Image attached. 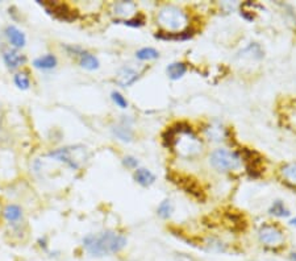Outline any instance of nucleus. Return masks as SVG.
Instances as JSON below:
<instances>
[{"instance_id":"obj_1","label":"nucleus","mask_w":296,"mask_h":261,"mask_svg":"<svg viewBox=\"0 0 296 261\" xmlns=\"http://www.w3.org/2000/svg\"><path fill=\"white\" fill-rule=\"evenodd\" d=\"M162 143L166 148L177 151L179 156L191 158L202 152V141L187 123H175L162 133Z\"/></svg>"},{"instance_id":"obj_2","label":"nucleus","mask_w":296,"mask_h":261,"mask_svg":"<svg viewBox=\"0 0 296 261\" xmlns=\"http://www.w3.org/2000/svg\"><path fill=\"white\" fill-rule=\"evenodd\" d=\"M83 248L92 257L112 256L121 252L128 244V239L116 231H103L99 233H90L83 238Z\"/></svg>"},{"instance_id":"obj_3","label":"nucleus","mask_w":296,"mask_h":261,"mask_svg":"<svg viewBox=\"0 0 296 261\" xmlns=\"http://www.w3.org/2000/svg\"><path fill=\"white\" fill-rule=\"evenodd\" d=\"M157 21L162 27L163 32L177 33V32H183L187 29L188 15L179 7L167 4L159 10L157 15Z\"/></svg>"},{"instance_id":"obj_4","label":"nucleus","mask_w":296,"mask_h":261,"mask_svg":"<svg viewBox=\"0 0 296 261\" xmlns=\"http://www.w3.org/2000/svg\"><path fill=\"white\" fill-rule=\"evenodd\" d=\"M47 157L63 162L71 169L78 170L87 162L90 152L84 145H69V147H63V148L49 152Z\"/></svg>"},{"instance_id":"obj_5","label":"nucleus","mask_w":296,"mask_h":261,"mask_svg":"<svg viewBox=\"0 0 296 261\" xmlns=\"http://www.w3.org/2000/svg\"><path fill=\"white\" fill-rule=\"evenodd\" d=\"M209 164L218 172H232L240 168L241 157L236 152L228 151L225 148L215 149L209 156Z\"/></svg>"},{"instance_id":"obj_6","label":"nucleus","mask_w":296,"mask_h":261,"mask_svg":"<svg viewBox=\"0 0 296 261\" xmlns=\"http://www.w3.org/2000/svg\"><path fill=\"white\" fill-rule=\"evenodd\" d=\"M45 11L47 15L54 17L56 20L63 22H72L78 19V12L71 8L67 3H62V2H37Z\"/></svg>"},{"instance_id":"obj_7","label":"nucleus","mask_w":296,"mask_h":261,"mask_svg":"<svg viewBox=\"0 0 296 261\" xmlns=\"http://www.w3.org/2000/svg\"><path fill=\"white\" fill-rule=\"evenodd\" d=\"M258 239L262 246L274 251L283 246L284 233L277 224L265 223L259 227Z\"/></svg>"},{"instance_id":"obj_8","label":"nucleus","mask_w":296,"mask_h":261,"mask_svg":"<svg viewBox=\"0 0 296 261\" xmlns=\"http://www.w3.org/2000/svg\"><path fill=\"white\" fill-rule=\"evenodd\" d=\"M240 157L241 161H243V164H245L246 172L249 173L250 177H253V178H258L262 174V172L265 170L261 154L257 153L256 151L242 148V151H241L240 153Z\"/></svg>"},{"instance_id":"obj_9","label":"nucleus","mask_w":296,"mask_h":261,"mask_svg":"<svg viewBox=\"0 0 296 261\" xmlns=\"http://www.w3.org/2000/svg\"><path fill=\"white\" fill-rule=\"evenodd\" d=\"M112 15L115 20H129L137 15V6L133 2H118L112 6Z\"/></svg>"},{"instance_id":"obj_10","label":"nucleus","mask_w":296,"mask_h":261,"mask_svg":"<svg viewBox=\"0 0 296 261\" xmlns=\"http://www.w3.org/2000/svg\"><path fill=\"white\" fill-rule=\"evenodd\" d=\"M4 35L8 38L10 44L13 48H16V49H21L27 44V37H25L24 33L17 27L8 26L6 28V31H4Z\"/></svg>"},{"instance_id":"obj_11","label":"nucleus","mask_w":296,"mask_h":261,"mask_svg":"<svg viewBox=\"0 0 296 261\" xmlns=\"http://www.w3.org/2000/svg\"><path fill=\"white\" fill-rule=\"evenodd\" d=\"M138 78H140V73L136 72L133 67L124 66L118 70L116 81H117L118 85L122 86V87H129V86L133 85Z\"/></svg>"},{"instance_id":"obj_12","label":"nucleus","mask_w":296,"mask_h":261,"mask_svg":"<svg viewBox=\"0 0 296 261\" xmlns=\"http://www.w3.org/2000/svg\"><path fill=\"white\" fill-rule=\"evenodd\" d=\"M3 60L8 69L16 70L27 62V57H25L24 54L19 53L17 51L8 49V51L3 52Z\"/></svg>"},{"instance_id":"obj_13","label":"nucleus","mask_w":296,"mask_h":261,"mask_svg":"<svg viewBox=\"0 0 296 261\" xmlns=\"http://www.w3.org/2000/svg\"><path fill=\"white\" fill-rule=\"evenodd\" d=\"M178 183V186H181L182 189L186 190L188 194L196 197V198L203 199V190L199 185H198L196 181H193L192 178H188V177H182L179 176V181H174Z\"/></svg>"},{"instance_id":"obj_14","label":"nucleus","mask_w":296,"mask_h":261,"mask_svg":"<svg viewBox=\"0 0 296 261\" xmlns=\"http://www.w3.org/2000/svg\"><path fill=\"white\" fill-rule=\"evenodd\" d=\"M134 181L138 183V185L143 186V187H147V186L153 185L156 182V176H154L149 169H145V168H137L134 170Z\"/></svg>"},{"instance_id":"obj_15","label":"nucleus","mask_w":296,"mask_h":261,"mask_svg":"<svg viewBox=\"0 0 296 261\" xmlns=\"http://www.w3.org/2000/svg\"><path fill=\"white\" fill-rule=\"evenodd\" d=\"M193 36V31H190V29H186L183 32H177V33H167V32H159L157 33L156 37L159 38V40H170V41H184V40H190Z\"/></svg>"},{"instance_id":"obj_16","label":"nucleus","mask_w":296,"mask_h":261,"mask_svg":"<svg viewBox=\"0 0 296 261\" xmlns=\"http://www.w3.org/2000/svg\"><path fill=\"white\" fill-rule=\"evenodd\" d=\"M57 63H58L57 57L54 54L47 53L45 56H41L38 58H36L33 61V66L40 70H52L57 66Z\"/></svg>"},{"instance_id":"obj_17","label":"nucleus","mask_w":296,"mask_h":261,"mask_svg":"<svg viewBox=\"0 0 296 261\" xmlns=\"http://www.w3.org/2000/svg\"><path fill=\"white\" fill-rule=\"evenodd\" d=\"M112 132L118 140H121L124 143H131L134 137V132L133 129L131 128V126L127 123L118 124V126H115L112 128Z\"/></svg>"},{"instance_id":"obj_18","label":"nucleus","mask_w":296,"mask_h":261,"mask_svg":"<svg viewBox=\"0 0 296 261\" xmlns=\"http://www.w3.org/2000/svg\"><path fill=\"white\" fill-rule=\"evenodd\" d=\"M3 217L11 224H17L22 219V208L17 205H8L3 210Z\"/></svg>"},{"instance_id":"obj_19","label":"nucleus","mask_w":296,"mask_h":261,"mask_svg":"<svg viewBox=\"0 0 296 261\" xmlns=\"http://www.w3.org/2000/svg\"><path fill=\"white\" fill-rule=\"evenodd\" d=\"M79 65H81L83 69L88 70V72H94V70L99 69V60L94 54L88 53V52H84L83 54L79 56Z\"/></svg>"},{"instance_id":"obj_20","label":"nucleus","mask_w":296,"mask_h":261,"mask_svg":"<svg viewBox=\"0 0 296 261\" xmlns=\"http://www.w3.org/2000/svg\"><path fill=\"white\" fill-rule=\"evenodd\" d=\"M166 72H167L168 78L172 79V81H177V79L182 78V77L186 74L187 66H186V63L184 62H172L168 65Z\"/></svg>"},{"instance_id":"obj_21","label":"nucleus","mask_w":296,"mask_h":261,"mask_svg":"<svg viewBox=\"0 0 296 261\" xmlns=\"http://www.w3.org/2000/svg\"><path fill=\"white\" fill-rule=\"evenodd\" d=\"M13 82L20 90H28L31 87V78L27 72H20L13 77Z\"/></svg>"},{"instance_id":"obj_22","label":"nucleus","mask_w":296,"mask_h":261,"mask_svg":"<svg viewBox=\"0 0 296 261\" xmlns=\"http://www.w3.org/2000/svg\"><path fill=\"white\" fill-rule=\"evenodd\" d=\"M136 57H137L140 61L157 60V58L159 57V52L156 51L154 48H142V49L137 51Z\"/></svg>"},{"instance_id":"obj_23","label":"nucleus","mask_w":296,"mask_h":261,"mask_svg":"<svg viewBox=\"0 0 296 261\" xmlns=\"http://www.w3.org/2000/svg\"><path fill=\"white\" fill-rule=\"evenodd\" d=\"M268 212L272 215H275V217L279 218H284V217H290V210L284 206V203L282 201H275L272 205Z\"/></svg>"},{"instance_id":"obj_24","label":"nucleus","mask_w":296,"mask_h":261,"mask_svg":"<svg viewBox=\"0 0 296 261\" xmlns=\"http://www.w3.org/2000/svg\"><path fill=\"white\" fill-rule=\"evenodd\" d=\"M281 173L288 182L296 185V162H288V164L283 165L281 169Z\"/></svg>"},{"instance_id":"obj_25","label":"nucleus","mask_w":296,"mask_h":261,"mask_svg":"<svg viewBox=\"0 0 296 261\" xmlns=\"http://www.w3.org/2000/svg\"><path fill=\"white\" fill-rule=\"evenodd\" d=\"M117 24H124V26L132 27V28H140V27L145 26V16L142 13H137L129 20H115Z\"/></svg>"},{"instance_id":"obj_26","label":"nucleus","mask_w":296,"mask_h":261,"mask_svg":"<svg viewBox=\"0 0 296 261\" xmlns=\"http://www.w3.org/2000/svg\"><path fill=\"white\" fill-rule=\"evenodd\" d=\"M172 211H174V207H172V203L170 199H165V201L161 202V205L158 206V215L162 219H168V218L172 215Z\"/></svg>"},{"instance_id":"obj_27","label":"nucleus","mask_w":296,"mask_h":261,"mask_svg":"<svg viewBox=\"0 0 296 261\" xmlns=\"http://www.w3.org/2000/svg\"><path fill=\"white\" fill-rule=\"evenodd\" d=\"M241 53H248L249 54L252 58H256V60H261V58H263V51H262V48L259 46L258 44H250L248 48H245Z\"/></svg>"},{"instance_id":"obj_28","label":"nucleus","mask_w":296,"mask_h":261,"mask_svg":"<svg viewBox=\"0 0 296 261\" xmlns=\"http://www.w3.org/2000/svg\"><path fill=\"white\" fill-rule=\"evenodd\" d=\"M111 98H112L113 103L117 106V107L122 108V110H125V108H128L129 103L128 101H127V98L124 97L122 94H120L118 91H112V94H111Z\"/></svg>"},{"instance_id":"obj_29","label":"nucleus","mask_w":296,"mask_h":261,"mask_svg":"<svg viewBox=\"0 0 296 261\" xmlns=\"http://www.w3.org/2000/svg\"><path fill=\"white\" fill-rule=\"evenodd\" d=\"M122 164L125 165L129 169H137L138 167V160L133 156H127V157L122 158Z\"/></svg>"},{"instance_id":"obj_30","label":"nucleus","mask_w":296,"mask_h":261,"mask_svg":"<svg viewBox=\"0 0 296 261\" xmlns=\"http://www.w3.org/2000/svg\"><path fill=\"white\" fill-rule=\"evenodd\" d=\"M65 49L70 54H75V56H81V54H83L86 52L81 46H75V45H65Z\"/></svg>"},{"instance_id":"obj_31","label":"nucleus","mask_w":296,"mask_h":261,"mask_svg":"<svg viewBox=\"0 0 296 261\" xmlns=\"http://www.w3.org/2000/svg\"><path fill=\"white\" fill-rule=\"evenodd\" d=\"M37 244H38V247L42 249V251L46 252L47 251V238L46 236H42V238H40V239L37 240Z\"/></svg>"},{"instance_id":"obj_32","label":"nucleus","mask_w":296,"mask_h":261,"mask_svg":"<svg viewBox=\"0 0 296 261\" xmlns=\"http://www.w3.org/2000/svg\"><path fill=\"white\" fill-rule=\"evenodd\" d=\"M290 258H291V260H292V261H296V251H295V252H292V253H291V255H290Z\"/></svg>"},{"instance_id":"obj_33","label":"nucleus","mask_w":296,"mask_h":261,"mask_svg":"<svg viewBox=\"0 0 296 261\" xmlns=\"http://www.w3.org/2000/svg\"><path fill=\"white\" fill-rule=\"evenodd\" d=\"M290 224H292V226H295V227H296V218H293V219H291Z\"/></svg>"},{"instance_id":"obj_34","label":"nucleus","mask_w":296,"mask_h":261,"mask_svg":"<svg viewBox=\"0 0 296 261\" xmlns=\"http://www.w3.org/2000/svg\"><path fill=\"white\" fill-rule=\"evenodd\" d=\"M0 119H2V112H0Z\"/></svg>"}]
</instances>
